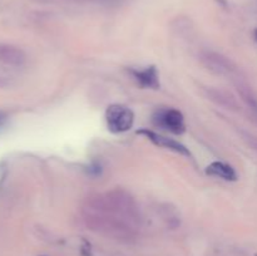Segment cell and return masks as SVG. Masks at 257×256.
<instances>
[{"instance_id":"obj_3","label":"cell","mask_w":257,"mask_h":256,"mask_svg":"<svg viewBox=\"0 0 257 256\" xmlns=\"http://www.w3.org/2000/svg\"><path fill=\"white\" fill-rule=\"evenodd\" d=\"M200 62L208 72L215 75H220V77H230L237 72V67L230 58L213 50L201 52Z\"/></svg>"},{"instance_id":"obj_13","label":"cell","mask_w":257,"mask_h":256,"mask_svg":"<svg viewBox=\"0 0 257 256\" xmlns=\"http://www.w3.org/2000/svg\"><path fill=\"white\" fill-rule=\"evenodd\" d=\"M9 84H10L9 79H8L7 77H4V75L0 74V88H5V87H8Z\"/></svg>"},{"instance_id":"obj_14","label":"cell","mask_w":257,"mask_h":256,"mask_svg":"<svg viewBox=\"0 0 257 256\" xmlns=\"http://www.w3.org/2000/svg\"><path fill=\"white\" fill-rule=\"evenodd\" d=\"M253 37H255V40L257 42V29L255 30V33H253Z\"/></svg>"},{"instance_id":"obj_2","label":"cell","mask_w":257,"mask_h":256,"mask_svg":"<svg viewBox=\"0 0 257 256\" xmlns=\"http://www.w3.org/2000/svg\"><path fill=\"white\" fill-rule=\"evenodd\" d=\"M82 220L88 230L122 242H131L137 237V228L117 216L105 211L82 208Z\"/></svg>"},{"instance_id":"obj_10","label":"cell","mask_w":257,"mask_h":256,"mask_svg":"<svg viewBox=\"0 0 257 256\" xmlns=\"http://www.w3.org/2000/svg\"><path fill=\"white\" fill-rule=\"evenodd\" d=\"M235 87L243 103L247 107H250L253 112L257 113V94L255 90L252 89V87L248 83H246L245 80L240 79V78L235 80Z\"/></svg>"},{"instance_id":"obj_12","label":"cell","mask_w":257,"mask_h":256,"mask_svg":"<svg viewBox=\"0 0 257 256\" xmlns=\"http://www.w3.org/2000/svg\"><path fill=\"white\" fill-rule=\"evenodd\" d=\"M242 137H243V140L247 142V145L252 148V150L257 151V137L256 136H253L252 133L242 132Z\"/></svg>"},{"instance_id":"obj_11","label":"cell","mask_w":257,"mask_h":256,"mask_svg":"<svg viewBox=\"0 0 257 256\" xmlns=\"http://www.w3.org/2000/svg\"><path fill=\"white\" fill-rule=\"evenodd\" d=\"M207 173L215 177L222 178L226 181H236L237 180V173L233 170L232 166L227 165L225 162H212L207 166Z\"/></svg>"},{"instance_id":"obj_4","label":"cell","mask_w":257,"mask_h":256,"mask_svg":"<svg viewBox=\"0 0 257 256\" xmlns=\"http://www.w3.org/2000/svg\"><path fill=\"white\" fill-rule=\"evenodd\" d=\"M105 120L110 132H127L135 123V113L131 108L123 104H112L105 112Z\"/></svg>"},{"instance_id":"obj_9","label":"cell","mask_w":257,"mask_h":256,"mask_svg":"<svg viewBox=\"0 0 257 256\" xmlns=\"http://www.w3.org/2000/svg\"><path fill=\"white\" fill-rule=\"evenodd\" d=\"M133 77L136 78L140 84L143 87L152 88V89H157L160 87V79H158L157 70L155 67H147L145 69H137L132 70Z\"/></svg>"},{"instance_id":"obj_1","label":"cell","mask_w":257,"mask_h":256,"mask_svg":"<svg viewBox=\"0 0 257 256\" xmlns=\"http://www.w3.org/2000/svg\"><path fill=\"white\" fill-rule=\"evenodd\" d=\"M82 208L105 211L138 228L142 222V213L136 198L123 188H114L105 193H94L84 200Z\"/></svg>"},{"instance_id":"obj_7","label":"cell","mask_w":257,"mask_h":256,"mask_svg":"<svg viewBox=\"0 0 257 256\" xmlns=\"http://www.w3.org/2000/svg\"><path fill=\"white\" fill-rule=\"evenodd\" d=\"M138 135L146 136L151 142L155 143L156 146H160V147L167 148V150L173 151L176 153H180V155L187 156V157H191V152L182 145V143L177 142V141L172 140V138L165 137L162 135H158V133L153 132V131L150 130H141L138 131Z\"/></svg>"},{"instance_id":"obj_6","label":"cell","mask_w":257,"mask_h":256,"mask_svg":"<svg viewBox=\"0 0 257 256\" xmlns=\"http://www.w3.org/2000/svg\"><path fill=\"white\" fill-rule=\"evenodd\" d=\"M201 90H202L203 95L215 104L228 110H235V112L240 110V103H238L237 98L228 90L217 87H202Z\"/></svg>"},{"instance_id":"obj_8","label":"cell","mask_w":257,"mask_h":256,"mask_svg":"<svg viewBox=\"0 0 257 256\" xmlns=\"http://www.w3.org/2000/svg\"><path fill=\"white\" fill-rule=\"evenodd\" d=\"M0 63L12 67H22L27 63V54L17 45L0 43Z\"/></svg>"},{"instance_id":"obj_5","label":"cell","mask_w":257,"mask_h":256,"mask_svg":"<svg viewBox=\"0 0 257 256\" xmlns=\"http://www.w3.org/2000/svg\"><path fill=\"white\" fill-rule=\"evenodd\" d=\"M153 122L160 127L175 133V135H182L186 131L183 114L175 108H161V109H158L153 114Z\"/></svg>"}]
</instances>
